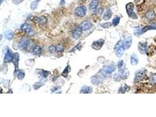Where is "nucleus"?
I'll return each instance as SVG.
<instances>
[{"label":"nucleus","mask_w":156,"mask_h":117,"mask_svg":"<svg viewBox=\"0 0 156 117\" xmlns=\"http://www.w3.org/2000/svg\"><path fill=\"white\" fill-rule=\"evenodd\" d=\"M125 49H126V48H125L123 41H122V40L119 41L116 44L114 48V50L116 56H117V57H119V58L122 57L123 54L124 52H125Z\"/></svg>","instance_id":"f257e3e1"},{"label":"nucleus","mask_w":156,"mask_h":117,"mask_svg":"<svg viewBox=\"0 0 156 117\" xmlns=\"http://www.w3.org/2000/svg\"><path fill=\"white\" fill-rule=\"evenodd\" d=\"M126 9L129 16L132 19H137L136 15L134 12V4L132 2H129L126 5Z\"/></svg>","instance_id":"f03ea898"},{"label":"nucleus","mask_w":156,"mask_h":117,"mask_svg":"<svg viewBox=\"0 0 156 117\" xmlns=\"http://www.w3.org/2000/svg\"><path fill=\"white\" fill-rule=\"evenodd\" d=\"M87 8L84 6H80L77 8L75 10V14L77 16L83 17L86 14Z\"/></svg>","instance_id":"7ed1b4c3"},{"label":"nucleus","mask_w":156,"mask_h":117,"mask_svg":"<svg viewBox=\"0 0 156 117\" xmlns=\"http://www.w3.org/2000/svg\"><path fill=\"white\" fill-rule=\"evenodd\" d=\"M104 39H99L98 40L94 42L92 44V48L95 50H99L102 48L103 46V44H104Z\"/></svg>","instance_id":"20e7f679"},{"label":"nucleus","mask_w":156,"mask_h":117,"mask_svg":"<svg viewBox=\"0 0 156 117\" xmlns=\"http://www.w3.org/2000/svg\"><path fill=\"white\" fill-rule=\"evenodd\" d=\"M29 39L27 38H26V37L22 38L21 40H20V43H19V48H20V50L25 49L28 46V44H29Z\"/></svg>","instance_id":"39448f33"},{"label":"nucleus","mask_w":156,"mask_h":117,"mask_svg":"<svg viewBox=\"0 0 156 117\" xmlns=\"http://www.w3.org/2000/svg\"><path fill=\"white\" fill-rule=\"evenodd\" d=\"M91 26H92V25L89 21H84V22H82L81 24L80 25L79 27H80L83 30L85 31V30H87L89 29H90V28L91 27Z\"/></svg>","instance_id":"423d86ee"},{"label":"nucleus","mask_w":156,"mask_h":117,"mask_svg":"<svg viewBox=\"0 0 156 117\" xmlns=\"http://www.w3.org/2000/svg\"><path fill=\"white\" fill-rule=\"evenodd\" d=\"M124 44H125V48L126 49H129L132 45V38L130 35H127L125 37V40L123 41Z\"/></svg>","instance_id":"0eeeda50"},{"label":"nucleus","mask_w":156,"mask_h":117,"mask_svg":"<svg viewBox=\"0 0 156 117\" xmlns=\"http://www.w3.org/2000/svg\"><path fill=\"white\" fill-rule=\"evenodd\" d=\"M82 31H83V30L78 26V27L75 28L74 30L73 31V36L74 38H75V39H78V38L81 36L82 34Z\"/></svg>","instance_id":"6e6552de"},{"label":"nucleus","mask_w":156,"mask_h":117,"mask_svg":"<svg viewBox=\"0 0 156 117\" xmlns=\"http://www.w3.org/2000/svg\"><path fill=\"white\" fill-rule=\"evenodd\" d=\"M147 44L146 42H140L138 44V49L139 52L142 54H144L146 51Z\"/></svg>","instance_id":"1a4fd4ad"},{"label":"nucleus","mask_w":156,"mask_h":117,"mask_svg":"<svg viewBox=\"0 0 156 117\" xmlns=\"http://www.w3.org/2000/svg\"><path fill=\"white\" fill-rule=\"evenodd\" d=\"M99 4L98 0H93L89 4V10L91 11H94L98 7Z\"/></svg>","instance_id":"9d476101"},{"label":"nucleus","mask_w":156,"mask_h":117,"mask_svg":"<svg viewBox=\"0 0 156 117\" xmlns=\"http://www.w3.org/2000/svg\"><path fill=\"white\" fill-rule=\"evenodd\" d=\"M34 21L35 22L38 23V24H44L47 22V19L44 16H41V17L36 16L34 18Z\"/></svg>","instance_id":"9b49d317"},{"label":"nucleus","mask_w":156,"mask_h":117,"mask_svg":"<svg viewBox=\"0 0 156 117\" xmlns=\"http://www.w3.org/2000/svg\"><path fill=\"white\" fill-rule=\"evenodd\" d=\"M12 59H13V56H12L11 52L9 50H8L7 52H6L5 55L4 62L5 63H8V62L12 61Z\"/></svg>","instance_id":"f8f14e48"},{"label":"nucleus","mask_w":156,"mask_h":117,"mask_svg":"<svg viewBox=\"0 0 156 117\" xmlns=\"http://www.w3.org/2000/svg\"><path fill=\"white\" fill-rule=\"evenodd\" d=\"M20 30L24 32H29L31 30V26L28 23H25L22 25L20 27Z\"/></svg>","instance_id":"ddd939ff"},{"label":"nucleus","mask_w":156,"mask_h":117,"mask_svg":"<svg viewBox=\"0 0 156 117\" xmlns=\"http://www.w3.org/2000/svg\"><path fill=\"white\" fill-rule=\"evenodd\" d=\"M112 14V13L111 9L107 8V10H106L105 12L104 15H103V19L105 20V21H108V20H109V19L111 18Z\"/></svg>","instance_id":"4468645a"},{"label":"nucleus","mask_w":156,"mask_h":117,"mask_svg":"<svg viewBox=\"0 0 156 117\" xmlns=\"http://www.w3.org/2000/svg\"><path fill=\"white\" fill-rule=\"evenodd\" d=\"M19 60H20V54L17 53H15L14 55L13 56V59H12V61H13L14 64V66H15V68H16V69L18 68V67Z\"/></svg>","instance_id":"2eb2a0df"},{"label":"nucleus","mask_w":156,"mask_h":117,"mask_svg":"<svg viewBox=\"0 0 156 117\" xmlns=\"http://www.w3.org/2000/svg\"><path fill=\"white\" fill-rule=\"evenodd\" d=\"M138 62H139V59H138V57L136 54H133L132 55L131 58H130V63L132 65H136L137 64Z\"/></svg>","instance_id":"dca6fc26"},{"label":"nucleus","mask_w":156,"mask_h":117,"mask_svg":"<svg viewBox=\"0 0 156 117\" xmlns=\"http://www.w3.org/2000/svg\"><path fill=\"white\" fill-rule=\"evenodd\" d=\"M103 70L105 73L111 74L115 70V67L112 66H107L103 67Z\"/></svg>","instance_id":"f3484780"},{"label":"nucleus","mask_w":156,"mask_h":117,"mask_svg":"<svg viewBox=\"0 0 156 117\" xmlns=\"http://www.w3.org/2000/svg\"><path fill=\"white\" fill-rule=\"evenodd\" d=\"M146 16L147 19L148 20L151 21V20H153V19L155 18V14H154V12H153V11L150 10V11H148V12H147Z\"/></svg>","instance_id":"a211bd4d"},{"label":"nucleus","mask_w":156,"mask_h":117,"mask_svg":"<svg viewBox=\"0 0 156 117\" xmlns=\"http://www.w3.org/2000/svg\"><path fill=\"white\" fill-rule=\"evenodd\" d=\"M144 76V72L143 70H140L136 72V76H135V80H140L143 78Z\"/></svg>","instance_id":"6ab92c4d"},{"label":"nucleus","mask_w":156,"mask_h":117,"mask_svg":"<svg viewBox=\"0 0 156 117\" xmlns=\"http://www.w3.org/2000/svg\"><path fill=\"white\" fill-rule=\"evenodd\" d=\"M14 34L12 32V30H7L5 33V37L6 39H9V40H11L13 38Z\"/></svg>","instance_id":"aec40b11"},{"label":"nucleus","mask_w":156,"mask_h":117,"mask_svg":"<svg viewBox=\"0 0 156 117\" xmlns=\"http://www.w3.org/2000/svg\"><path fill=\"white\" fill-rule=\"evenodd\" d=\"M152 29H156V26H146L141 29V34H142L145 32L149 30H152Z\"/></svg>","instance_id":"412c9836"},{"label":"nucleus","mask_w":156,"mask_h":117,"mask_svg":"<svg viewBox=\"0 0 156 117\" xmlns=\"http://www.w3.org/2000/svg\"><path fill=\"white\" fill-rule=\"evenodd\" d=\"M91 92V88L88 86H84L82 87L81 91H80L81 93H89Z\"/></svg>","instance_id":"4be33fe9"},{"label":"nucleus","mask_w":156,"mask_h":117,"mask_svg":"<svg viewBox=\"0 0 156 117\" xmlns=\"http://www.w3.org/2000/svg\"><path fill=\"white\" fill-rule=\"evenodd\" d=\"M42 52V48L39 46H36L33 49V52L34 54H40Z\"/></svg>","instance_id":"5701e85b"},{"label":"nucleus","mask_w":156,"mask_h":117,"mask_svg":"<svg viewBox=\"0 0 156 117\" xmlns=\"http://www.w3.org/2000/svg\"><path fill=\"white\" fill-rule=\"evenodd\" d=\"M120 21V17L119 16H115V17L112 20V25L116 26L119 24Z\"/></svg>","instance_id":"b1692460"},{"label":"nucleus","mask_w":156,"mask_h":117,"mask_svg":"<svg viewBox=\"0 0 156 117\" xmlns=\"http://www.w3.org/2000/svg\"><path fill=\"white\" fill-rule=\"evenodd\" d=\"M17 77L18 78L19 80H22L23 78H24V77H25V72L23 70H19Z\"/></svg>","instance_id":"393cba45"},{"label":"nucleus","mask_w":156,"mask_h":117,"mask_svg":"<svg viewBox=\"0 0 156 117\" xmlns=\"http://www.w3.org/2000/svg\"><path fill=\"white\" fill-rule=\"evenodd\" d=\"M70 67L68 65L66 67V68H65L64 70L63 71V72L62 76H64V77H67V74H68L69 72H70Z\"/></svg>","instance_id":"a878e982"},{"label":"nucleus","mask_w":156,"mask_h":117,"mask_svg":"<svg viewBox=\"0 0 156 117\" xmlns=\"http://www.w3.org/2000/svg\"><path fill=\"white\" fill-rule=\"evenodd\" d=\"M127 88V86H126V84L124 86H122V87L119 89V93H125V91H126Z\"/></svg>","instance_id":"bb28decb"},{"label":"nucleus","mask_w":156,"mask_h":117,"mask_svg":"<svg viewBox=\"0 0 156 117\" xmlns=\"http://www.w3.org/2000/svg\"><path fill=\"white\" fill-rule=\"evenodd\" d=\"M38 7V2L36 1H34L32 2L31 5H30V8L32 10H34L37 8Z\"/></svg>","instance_id":"cd10ccee"},{"label":"nucleus","mask_w":156,"mask_h":117,"mask_svg":"<svg viewBox=\"0 0 156 117\" xmlns=\"http://www.w3.org/2000/svg\"><path fill=\"white\" fill-rule=\"evenodd\" d=\"M39 73H40V76H42V77H44V78H46V77H48L49 74L48 72H46V71L44 70H41V72Z\"/></svg>","instance_id":"c85d7f7f"},{"label":"nucleus","mask_w":156,"mask_h":117,"mask_svg":"<svg viewBox=\"0 0 156 117\" xmlns=\"http://www.w3.org/2000/svg\"><path fill=\"white\" fill-rule=\"evenodd\" d=\"M43 84H44V83H42V81H39V82L36 83L34 84V89H36H36H38L39 88H40L41 86H43Z\"/></svg>","instance_id":"c756f323"},{"label":"nucleus","mask_w":156,"mask_h":117,"mask_svg":"<svg viewBox=\"0 0 156 117\" xmlns=\"http://www.w3.org/2000/svg\"><path fill=\"white\" fill-rule=\"evenodd\" d=\"M49 50L50 53H54L56 51V46L54 45H51L49 47Z\"/></svg>","instance_id":"7c9ffc66"},{"label":"nucleus","mask_w":156,"mask_h":117,"mask_svg":"<svg viewBox=\"0 0 156 117\" xmlns=\"http://www.w3.org/2000/svg\"><path fill=\"white\" fill-rule=\"evenodd\" d=\"M150 81L152 84H156V74H155L151 76Z\"/></svg>","instance_id":"2f4dec72"},{"label":"nucleus","mask_w":156,"mask_h":117,"mask_svg":"<svg viewBox=\"0 0 156 117\" xmlns=\"http://www.w3.org/2000/svg\"><path fill=\"white\" fill-rule=\"evenodd\" d=\"M56 51L58 52H62L64 51V48L63 46L58 44V45L56 46Z\"/></svg>","instance_id":"473e14b6"},{"label":"nucleus","mask_w":156,"mask_h":117,"mask_svg":"<svg viewBox=\"0 0 156 117\" xmlns=\"http://www.w3.org/2000/svg\"><path fill=\"white\" fill-rule=\"evenodd\" d=\"M123 64H124V63H123V60H120L119 62H118V64H117V67H118L119 70H121L123 69Z\"/></svg>","instance_id":"72a5a7b5"},{"label":"nucleus","mask_w":156,"mask_h":117,"mask_svg":"<svg viewBox=\"0 0 156 117\" xmlns=\"http://www.w3.org/2000/svg\"><path fill=\"white\" fill-rule=\"evenodd\" d=\"M122 78L121 74H116L114 76V80L115 81H119Z\"/></svg>","instance_id":"f704fd0d"},{"label":"nucleus","mask_w":156,"mask_h":117,"mask_svg":"<svg viewBox=\"0 0 156 117\" xmlns=\"http://www.w3.org/2000/svg\"><path fill=\"white\" fill-rule=\"evenodd\" d=\"M24 1V0H13L12 2H13V3L15 4L18 5V4H20L22 3V2Z\"/></svg>","instance_id":"c9c22d12"},{"label":"nucleus","mask_w":156,"mask_h":117,"mask_svg":"<svg viewBox=\"0 0 156 117\" xmlns=\"http://www.w3.org/2000/svg\"><path fill=\"white\" fill-rule=\"evenodd\" d=\"M65 4V0H60V5H63Z\"/></svg>","instance_id":"e433bc0d"}]
</instances>
